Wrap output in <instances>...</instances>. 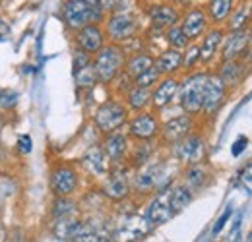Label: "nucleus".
Instances as JSON below:
<instances>
[{
    "label": "nucleus",
    "mask_w": 252,
    "mask_h": 242,
    "mask_svg": "<svg viewBox=\"0 0 252 242\" xmlns=\"http://www.w3.org/2000/svg\"><path fill=\"white\" fill-rule=\"evenodd\" d=\"M103 8L90 0H68L63 8V18L72 31H78L88 24H99L103 20Z\"/></svg>",
    "instance_id": "5"
},
{
    "label": "nucleus",
    "mask_w": 252,
    "mask_h": 242,
    "mask_svg": "<svg viewBox=\"0 0 252 242\" xmlns=\"http://www.w3.org/2000/svg\"><path fill=\"white\" fill-rule=\"evenodd\" d=\"M196 66H200V43L198 41H190L189 47L183 53V70L194 72Z\"/></svg>",
    "instance_id": "32"
},
{
    "label": "nucleus",
    "mask_w": 252,
    "mask_h": 242,
    "mask_svg": "<svg viewBox=\"0 0 252 242\" xmlns=\"http://www.w3.org/2000/svg\"><path fill=\"white\" fill-rule=\"evenodd\" d=\"M192 130H194V117L183 113V115L173 117V119H169L167 122L161 124V128H159V138H161L163 144L173 146V144H177L179 140H183L185 136H189Z\"/></svg>",
    "instance_id": "12"
},
{
    "label": "nucleus",
    "mask_w": 252,
    "mask_h": 242,
    "mask_svg": "<svg viewBox=\"0 0 252 242\" xmlns=\"http://www.w3.org/2000/svg\"><path fill=\"white\" fill-rule=\"evenodd\" d=\"M249 49H251V33H249V30L227 31L225 39L221 43L220 59L221 60L243 59V57H247Z\"/></svg>",
    "instance_id": "10"
},
{
    "label": "nucleus",
    "mask_w": 252,
    "mask_h": 242,
    "mask_svg": "<svg viewBox=\"0 0 252 242\" xmlns=\"http://www.w3.org/2000/svg\"><path fill=\"white\" fill-rule=\"evenodd\" d=\"M154 62H156V59L150 53H134L130 59H126L125 74L130 80H134L140 74H144L146 70H150L154 66Z\"/></svg>",
    "instance_id": "28"
},
{
    "label": "nucleus",
    "mask_w": 252,
    "mask_h": 242,
    "mask_svg": "<svg viewBox=\"0 0 252 242\" xmlns=\"http://www.w3.org/2000/svg\"><path fill=\"white\" fill-rule=\"evenodd\" d=\"M179 86H181V80L179 78H175V76H161V80H159L158 84L154 86V90H152V107L156 111L167 109L177 99Z\"/></svg>",
    "instance_id": "15"
},
{
    "label": "nucleus",
    "mask_w": 252,
    "mask_h": 242,
    "mask_svg": "<svg viewBox=\"0 0 252 242\" xmlns=\"http://www.w3.org/2000/svg\"><path fill=\"white\" fill-rule=\"evenodd\" d=\"M20 151L22 153H30L32 151V138L30 136H24V138H20Z\"/></svg>",
    "instance_id": "39"
},
{
    "label": "nucleus",
    "mask_w": 252,
    "mask_h": 242,
    "mask_svg": "<svg viewBox=\"0 0 252 242\" xmlns=\"http://www.w3.org/2000/svg\"><path fill=\"white\" fill-rule=\"evenodd\" d=\"M247 70H249V64L245 62V57H243V59H233V60H221L216 74L227 86V90H233V88H239L243 84Z\"/></svg>",
    "instance_id": "19"
},
{
    "label": "nucleus",
    "mask_w": 252,
    "mask_h": 242,
    "mask_svg": "<svg viewBox=\"0 0 252 242\" xmlns=\"http://www.w3.org/2000/svg\"><path fill=\"white\" fill-rule=\"evenodd\" d=\"M128 119H130V111L126 103L119 99H109L97 107L94 115V124L101 134H109V132L121 130L128 122Z\"/></svg>",
    "instance_id": "3"
},
{
    "label": "nucleus",
    "mask_w": 252,
    "mask_h": 242,
    "mask_svg": "<svg viewBox=\"0 0 252 242\" xmlns=\"http://www.w3.org/2000/svg\"><path fill=\"white\" fill-rule=\"evenodd\" d=\"M130 188H132V182L128 179L126 171L115 169V171H109V175L105 177L103 196L109 198L111 202H123L130 196Z\"/></svg>",
    "instance_id": "14"
},
{
    "label": "nucleus",
    "mask_w": 252,
    "mask_h": 242,
    "mask_svg": "<svg viewBox=\"0 0 252 242\" xmlns=\"http://www.w3.org/2000/svg\"><path fill=\"white\" fill-rule=\"evenodd\" d=\"M18 105V93L12 90L0 91V109L2 111H12Z\"/></svg>",
    "instance_id": "35"
},
{
    "label": "nucleus",
    "mask_w": 252,
    "mask_h": 242,
    "mask_svg": "<svg viewBox=\"0 0 252 242\" xmlns=\"http://www.w3.org/2000/svg\"><path fill=\"white\" fill-rule=\"evenodd\" d=\"M82 163H84L86 171L90 175L97 177V179H105L109 175V171H111V159L107 157V153H105V150L101 146L90 148L86 151V155H84Z\"/></svg>",
    "instance_id": "22"
},
{
    "label": "nucleus",
    "mask_w": 252,
    "mask_h": 242,
    "mask_svg": "<svg viewBox=\"0 0 252 242\" xmlns=\"http://www.w3.org/2000/svg\"><path fill=\"white\" fill-rule=\"evenodd\" d=\"M148 161H152V144H150V142H142V144L132 151V165L138 169V167L146 165Z\"/></svg>",
    "instance_id": "34"
},
{
    "label": "nucleus",
    "mask_w": 252,
    "mask_h": 242,
    "mask_svg": "<svg viewBox=\"0 0 252 242\" xmlns=\"http://www.w3.org/2000/svg\"><path fill=\"white\" fill-rule=\"evenodd\" d=\"M247 146H249V138L241 136V138H237V142L233 144V148H231V153H233L235 157H239L241 153L247 150Z\"/></svg>",
    "instance_id": "38"
},
{
    "label": "nucleus",
    "mask_w": 252,
    "mask_h": 242,
    "mask_svg": "<svg viewBox=\"0 0 252 242\" xmlns=\"http://www.w3.org/2000/svg\"><path fill=\"white\" fill-rule=\"evenodd\" d=\"M189 169L185 171V184L196 194L200 190H204L210 181H212V173L208 169V165H204V161L194 163V165H187Z\"/></svg>",
    "instance_id": "24"
},
{
    "label": "nucleus",
    "mask_w": 252,
    "mask_h": 242,
    "mask_svg": "<svg viewBox=\"0 0 252 242\" xmlns=\"http://www.w3.org/2000/svg\"><path fill=\"white\" fill-rule=\"evenodd\" d=\"M252 22V8L251 2H241L235 6V10L231 12L229 20L225 22L227 30L225 31H237V30H249Z\"/></svg>",
    "instance_id": "26"
},
{
    "label": "nucleus",
    "mask_w": 252,
    "mask_h": 242,
    "mask_svg": "<svg viewBox=\"0 0 252 242\" xmlns=\"http://www.w3.org/2000/svg\"><path fill=\"white\" fill-rule=\"evenodd\" d=\"M171 151H173L175 161L183 165H194L206 159V142L200 134L190 132L189 136H185L183 140L171 146Z\"/></svg>",
    "instance_id": "7"
},
{
    "label": "nucleus",
    "mask_w": 252,
    "mask_h": 242,
    "mask_svg": "<svg viewBox=\"0 0 252 242\" xmlns=\"http://www.w3.org/2000/svg\"><path fill=\"white\" fill-rule=\"evenodd\" d=\"M101 148L105 150L107 157L111 159V163H121L130 153V142H128L126 134H123L121 130H115V132L105 134V140H103Z\"/></svg>",
    "instance_id": "21"
},
{
    "label": "nucleus",
    "mask_w": 252,
    "mask_h": 242,
    "mask_svg": "<svg viewBox=\"0 0 252 242\" xmlns=\"http://www.w3.org/2000/svg\"><path fill=\"white\" fill-rule=\"evenodd\" d=\"M231 215H233V208L229 206V208H227V210L223 212V215H221L220 219H218V223L214 225V231H212V233H214V237H216V235H220V233H221V229H223V227L227 225V221L231 219Z\"/></svg>",
    "instance_id": "37"
},
{
    "label": "nucleus",
    "mask_w": 252,
    "mask_h": 242,
    "mask_svg": "<svg viewBox=\"0 0 252 242\" xmlns=\"http://www.w3.org/2000/svg\"><path fill=\"white\" fill-rule=\"evenodd\" d=\"M247 241L252 242V231H251V233H249V235H247Z\"/></svg>",
    "instance_id": "41"
},
{
    "label": "nucleus",
    "mask_w": 252,
    "mask_h": 242,
    "mask_svg": "<svg viewBox=\"0 0 252 242\" xmlns=\"http://www.w3.org/2000/svg\"><path fill=\"white\" fill-rule=\"evenodd\" d=\"M159 80H161L159 70L156 66H152L150 70H146L144 74H140L138 78H134L132 84H134V86H140V88H150V90H154V86L158 84Z\"/></svg>",
    "instance_id": "33"
},
{
    "label": "nucleus",
    "mask_w": 252,
    "mask_h": 242,
    "mask_svg": "<svg viewBox=\"0 0 252 242\" xmlns=\"http://www.w3.org/2000/svg\"><path fill=\"white\" fill-rule=\"evenodd\" d=\"M235 6H237V0H210L206 12L214 26H223L229 20Z\"/></svg>",
    "instance_id": "27"
},
{
    "label": "nucleus",
    "mask_w": 252,
    "mask_h": 242,
    "mask_svg": "<svg viewBox=\"0 0 252 242\" xmlns=\"http://www.w3.org/2000/svg\"><path fill=\"white\" fill-rule=\"evenodd\" d=\"M239 184H241V188H243L247 194H252V163H249V165L239 173Z\"/></svg>",
    "instance_id": "36"
},
{
    "label": "nucleus",
    "mask_w": 252,
    "mask_h": 242,
    "mask_svg": "<svg viewBox=\"0 0 252 242\" xmlns=\"http://www.w3.org/2000/svg\"><path fill=\"white\" fill-rule=\"evenodd\" d=\"M74 80H76L78 88H94V84H97L94 64L88 62V64H84L80 68H74Z\"/></svg>",
    "instance_id": "31"
},
{
    "label": "nucleus",
    "mask_w": 252,
    "mask_h": 242,
    "mask_svg": "<svg viewBox=\"0 0 252 242\" xmlns=\"http://www.w3.org/2000/svg\"><path fill=\"white\" fill-rule=\"evenodd\" d=\"M227 86L221 82V78L216 72H208L206 86H204V103H202V113L204 117H216L227 99Z\"/></svg>",
    "instance_id": "9"
},
{
    "label": "nucleus",
    "mask_w": 252,
    "mask_h": 242,
    "mask_svg": "<svg viewBox=\"0 0 252 242\" xmlns=\"http://www.w3.org/2000/svg\"><path fill=\"white\" fill-rule=\"evenodd\" d=\"M225 33L227 31L221 26H214V28H208V31L200 37L202 39V41H198L200 43V64L208 66L210 62L216 60V57L220 55L221 43L225 39Z\"/></svg>",
    "instance_id": "16"
},
{
    "label": "nucleus",
    "mask_w": 252,
    "mask_h": 242,
    "mask_svg": "<svg viewBox=\"0 0 252 242\" xmlns=\"http://www.w3.org/2000/svg\"><path fill=\"white\" fill-rule=\"evenodd\" d=\"M208 72H189L179 86V105L183 113L198 117L202 113V103H204V86H206Z\"/></svg>",
    "instance_id": "2"
},
{
    "label": "nucleus",
    "mask_w": 252,
    "mask_h": 242,
    "mask_svg": "<svg viewBox=\"0 0 252 242\" xmlns=\"http://www.w3.org/2000/svg\"><path fill=\"white\" fill-rule=\"evenodd\" d=\"M78 184H80V179H78L76 169L68 165L57 167L51 175V186L57 196H72L78 190Z\"/></svg>",
    "instance_id": "18"
},
{
    "label": "nucleus",
    "mask_w": 252,
    "mask_h": 242,
    "mask_svg": "<svg viewBox=\"0 0 252 242\" xmlns=\"http://www.w3.org/2000/svg\"><path fill=\"white\" fill-rule=\"evenodd\" d=\"M138 30H140V22L132 10H113L105 24L107 39H111V43H119V45L134 39Z\"/></svg>",
    "instance_id": "4"
},
{
    "label": "nucleus",
    "mask_w": 252,
    "mask_h": 242,
    "mask_svg": "<svg viewBox=\"0 0 252 242\" xmlns=\"http://www.w3.org/2000/svg\"><path fill=\"white\" fill-rule=\"evenodd\" d=\"M126 107L132 113H142L148 107H152V90L150 88H140V86H130L126 91Z\"/></svg>",
    "instance_id": "25"
},
{
    "label": "nucleus",
    "mask_w": 252,
    "mask_h": 242,
    "mask_svg": "<svg viewBox=\"0 0 252 242\" xmlns=\"http://www.w3.org/2000/svg\"><path fill=\"white\" fill-rule=\"evenodd\" d=\"M171 179H167V163H152L148 161L146 165L138 167L136 175H134V181L132 186L138 194H152V192H158L161 188H167L171 186L169 184Z\"/></svg>",
    "instance_id": "6"
},
{
    "label": "nucleus",
    "mask_w": 252,
    "mask_h": 242,
    "mask_svg": "<svg viewBox=\"0 0 252 242\" xmlns=\"http://www.w3.org/2000/svg\"><path fill=\"white\" fill-rule=\"evenodd\" d=\"M192 200H194V192L190 190L185 182L171 186V190H169V202H171V208H173L175 213H181L185 208H189L190 204H192Z\"/></svg>",
    "instance_id": "29"
},
{
    "label": "nucleus",
    "mask_w": 252,
    "mask_h": 242,
    "mask_svg": "<svg viewBox=\"0 0 252 242\" xmlns=\"http://www.w3.org/2000/svg\"><path fill=\"white\" fill-rule=\"evenodd\" d=\"M154 66L159 70L161 76H175L177 72L183 70V51L179 49H165L159 53V57H156Z\"/></svg>",
    "instance_id": "23"
},
{
    "label": "nucleus",
    "mask_w": 252,
    "mask_h": 242,
    "mask_svg": "<svg viewBox=\"0 0 252 242\" xmlns=\"http://www.w3.org/2000/svg\"><path fill=\"white\" fill-rule=\"evenodd\" d=\"M105 41H107V35H105V30L99 24H88V26H84V28L76 31L78 49L90 53L92 57L105 45Z\"/></svg>",
    "instance_id": "17"
},
{
    "label": "nucleus",
    "mask_w": 252,
    "mask_h": 242,
    "mask_svg": "<svg viewBox=\"0 0 252 242\" xmlns=\"http://www.w3.org/2000/svg\"><path fill=\"white\" fill-rule=\"evenodd\" d=\"M99 6L103 10H113L115 8V0H99Z\"/></svg>",
    "instance_id": "40"
},
{
    "label": "nucleus",
    "mask_w": 252,
    "mask_h": 242,
    "mask_svg": "<svg viewBox=\"0 0 252 242\" xmlns=\"http://www.w3.org/2000/svg\"><path fill=\"white\" fill-rule=\"evenodd\" d=\"M210 24H212L210 16H208L206 8H202V6H192L187 10L185 16H181V26L190 41H200V37L208 31Z\"/></svg>",
    "instance_id": "13"
},
{
    "label": "nucleus",
    "mask_w": 252,
    "mask_h": 242,
    "mask_svg": "<svg viewBox=\"0 0 252 242\" xmlns=\"http://www.w3.org/2000/svg\"><path fill=\"white\" fill-rule=\"evenodd\" d=\"M165 41H167V45L171 49H179V51H185L190 43V39L187 37V33L181 26V22L171 26L169 30H165Z\"/></svg>",
    "instance_id": "30"
},
{
    "label": "nucleus",
    "mask_w": 252,
    "mask_h": 242,
    "mask_svg": "<svg viewBox=\"0 0 252 242\" xmlns=\"http://www.w3.org/2000/svg\"><path fill=\"white\" fill-rule=\"evenodd\" d=\"M251 8H252V2H251Z\"/></svg>",
    "instance_id": "43"
},
{
    "label": "nucleus",
    "mask_w": 252,
    "mask_h": 242,
    "mask_svg": "<svg viewBox=\"0 0 252 242\" xmlns=\"http://www.w3.org/2000/svg\"><path fill=\"white\" fill-rule=\"evenodd\" d=\"M126 124H128V136L138 142H152V140L159 138L161 122H159L158 115L152 111L136 113L132 119H128Z\"/></svg>",
    "instance_id": "8"
},
{
    "label": "nucleus",
    "mask_w": 252,
    "mask_h": 242,
    "mask_svg": "<svg viewBox=\"0 0 252 242\" xmlns=\"http://www.w3.org/2000/svg\"><path fill=\"white\" fill-rule=\"evenodd\" d=\"M249 33H251V47H252V28L249 30Z\"/></svg>",
    "instance_id": "42"
},
{
    "label": "nucleus",
    "mask_w": 252,
    "mask_h": 242,
    "mask_svg": "<svg viewBox=\"0 0 252 242\" xmlns=\"http://www.w3.org/2000/svg\"><path fill=\"white\" fill-rule=\"evenodd\" d=\"M169 190H171V186L158 190L156 196L152 198V202L148 204L146 219H148V223L152 227L165 225V223H169L177 215V213L173 212V208H171V202H169Z\"/></svg>",
    "instance_id": "11"
},
{
    "label": "nucleus",
    "mask_w": 252,
    "mask_h": 242,
    "mask_svg": "<svg viewBox=\"0 0 252 242\" xmlns=\"http://www.w3.org/2000/svg\"><path fill=\"white\" fill-rule=\"evenodd\" d=\"M92 64L95 70V78L99 84L109 86L113 84L123 72H125L126 64V51L123 45L119 43H111V45H103L94 57Z\"/></svg>",
    "instance_id": "1"
},
{
    "label": "nucleus",
    "mask_w": 252,
    "mask_h": 242,
    "mask_svg": "<svg viewBox=\"0 0 252 242\" xmlns=\"http://www.w3.org/2000/svg\"><path fill=\"white\" fill-rule=\"evenodd\" d=\"M150 24L156 31H165L181 22V12L171 4H154L148 10Z\"/></svg>",
    "instance_id": "20"
}]
</instances>
